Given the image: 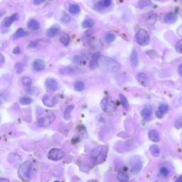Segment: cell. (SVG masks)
Masks as SVG:
<instances>
[{
    "label": "cell",
    "mask_w": 182,
    "mask_h": 182,
    "mask_svg": "<svg viewBox=\"0 0 182 182\" xmlns=\"http://www.w3.org/2000/svg\"><path fill=\"white\" fill-rule=\"evenodd\" d=\"M74 88L76 91L78 92L83 91L84 88H85V83L81 81H76L74 84Z\"/></svg>",
    "instance_id": "obj_31"
},
{
    "label": "cell",
    "mask_w": 182,
    "mask_h": 182,
    "mask_svg": "<svg viewBox=\"0 0 182 182\" xmlns=\"http://www.w3.org/2000/svg\"><path fill=\"white\" fill-rule=\"evenodd\" d=\"M0 56H1V59H0V63H1V65H3L4 64V56L2 54L0 55Z\"/></svg>",
    "instance_id": "obj_46"
},
{
    "label": "cell",
    "mask_w": 182,
    "mask_h": 182,
    "mask_svg": "<svg viewBox=\"0 0 182 182\" xmlns=\"http://www.w3.org/2000/svg\"><path fill=\"white\" fill-rule=\"evenodd\" d=\"M60 42L64 46H68L70 43V36L65 33H62L60 36Z\"/></svg>",
    "instance_id": "obj_22"
},
{
    "label": "cell",
    "mask_w": 182,
    "mask_h": 182,
    "mask_svg": "<svg viewBox=\"0 0 182 182\" xmlns=\"http://www.w3.org/2000/svg\"><path fill=\"white\" fill-rule=\"evenodd\" d=\"M115 39H116L115 34H114L113 33H108L106 34V36H105V41L106 43L110 44V43H112V42L115 40Z\"/></svg>",
    "instance_id": "obj_32"
},
{
    "label": "cell",
    "mask_w": 182,
    "mask_h": 182,
    "mask_svg": "<svg viewBox=\"0 0 182 182\" xmlns=\"http://www.w3.org/2000/svg\"><path fill=\"white\" fill-rule=\"evenodd\" d=\"M87 182H95V181L94 180H90V181H87Z\"/></svg>",
    "instance_id": "obj_51"
},
{
    "label": "cell",
    "mask_w": 182,
    "mask_h": 182,
    "mask_svg": "<svg viewBox=\"0 0 182 182\" xmlns=\"http://www.w3.org/2000/svg\"><path fill=\"white\" fill-rule=\"evenodd\" d=\"M130 62L133 65V67H137L139 63V59H138V53L135 50H133V51L131 53L130 55Z\"/></svg>",
    "instance_id": "obj_19"
},
{
    "label": "cell",
    "mask_w": 182,
    "mask_h": 182,
    "mask_svg": "<svg viewBox=\"0 0 182 182\" xmlns=\"http://www.w3.org/2000/svg\"><path fill=\"white\" fill-rule=\"evenodd\" d=\"M174 126L176 129H181L182 128V117H179L175 120Z\"/></svg>",
    "instance_id": "obj_40"
},
{
    "label": "cell",
    "mask_w": 182,
    "mask_h": 182,
    "mask_svg": "<svg viewBox=\"0 0 182 182\" xmlns=\"http://www.w3.org/2000/svg\"><path fill=\"white\" fill-rule=\"evenodd\" d=\"M73 109H74V105H68V106L66 108H65V112H64V115H63V117H64L65 120H68L70 119L71 112L73 111Z\"/></svg>",
    "instance_id": "obj_25"
},
{
    "label": "cell",
    "mask_w": 182,
    "mask_h": 182,
    "mask_svg": "<svg viewBox=\"0 0 182 182\" xmlns=\"http://www.w3.org/2000/svg\"><path fill=\"white\" fill-rule=\"evenodd\" d=\"M153 113V108L151 105H147L144 107L143 110H142L141 115L142 117L145 120H149L150 117H152Z\"/></svg>",
    "instance_id": "obj_11"
},
{
    "label": "cell",
    "mask_w": 182,
    "mask_h": 182,
    "mask_svg": "<svg viewBox=\"0 0 182 182\" xmlns=\"http://www.w3.org/2000/svg\"><path fill=\"white\" fill-rule=\"evenodd\" d=\"M73 61L75 62L77 65H81V66H83L86 64V59H84L83 56H76L73 58Z\"/></svg>",
    "instance_id": "obj_29"
},
{
    "label": "cell",
    "mask_w": 182,
    "mask_h": 182,
    "mask_svg": "<svg viewBox=\"0 0 182 182\" xmlns=\"http://www.w3.org/2000/svg\"><path fill=\"white\" fill-rule=\"evenodd\" d=\"M55 115L53 112L46 110L41 112L40 116L38 117V125L41 127L49 126L55 120Z\"/></svg>",
    "instance_id": "obj_3"
},
{
    "label": "cell",
    "mask_w": 182,
    "mask_h": 182,
    "mask_svg": "<svg viewBox=\"0 0 182 182\" xmlns=\"http://www.w3.org/2000/svg\"><path fill=\"white\" fill-rule=\"evenodd\" d=\"M60 21H61V22L63 23H68L70 22V16L67 14L66 13L63 12V14L62 15L61 17V19H60Z\"/></svg>",
    "instance_id": "obj_38"
},
{
    "label": "cell",
    "mask_w": 182,
    "mask_h": 182,
    "mask_svg": "<svg viewBox=\"0 0 182 182\" xmlns=\"http://www.w3.org/2000/svg\"><path fill=\"white\" fill-rule=\"evenodd\" d=\"M101 105L102 110L104 112L108 113L115 112L116 110V108H117L114 101H112L110 97H105V98L102 99Z\"/></svg>",
    "instance_id": "obj_6"
},
{
    "label": "cell",
    "mask_w": 182,
    "mask_h": 182,
    "mask_svg": "<svg viewBox=\"0 0 182 182\" xmlns=\"http://www.w3.org/2000/svg\"><path fill=\"white\" fill-rule=\"evenodd\" d=\"M131 164V167L133 168V169L134 171H139L142 169V163L141 162L140 159H133L132 160V162H130Z\"/></svg>",
    "instance_id": "obj_16"
},
{
    "label": "cell",
    "mask_w": 182,
    "mask_h": 182,
    "mask_svg": "<svg viewBox=\"0 0 182 182\" xmlns=\"http://www.w3.org/2000/svg\"><path fill=\"white\" fill-rule=\"evenodd\" d=\"M18 19H19V14H17V13L12 14V16H10V17H7L4 19V26H6V27H9V26H11L13 23L16 22L17 20H18Z\"/></svg>",
    "instance_id": "obj_15"
},
{
    "label": "cell",
    "mask_w": 182,
    "mask_h": 182,
    "mask_svg": "<svg viewBox=\"0 0 182 182\" xmlns=\"http://www.w3.org/2000/svg\"><path fill=\"white\" fill-rule=\"evenodd\" d=\"M152 4V2L150 0H139V7L143 9L144 7H149Z\"/></svg>",
    "instance_id": "obj_36"
},
{
    "label": "cell",
    "mask_w": 182,
    "mask_h": 182,
    "mask_svg": "<svg viewBox=\"0 0 182 182\" xmlns=\"http://www.w3.org/2000/svg\"><path fill=\"white\" fill-rule=\"evenodd\" d=\"M15 70L16 72L20 74V73H22V71L23 70V65L21 63H17L15 65Z\"/></svg>",
    "instance_id": "obj_41"
},
{
    "label": "cell",
    "mask_w": 182,
    "mask_h": 182,
    "mask_svg": "<svg viewBox=\"0 0 182 182\" xmlns=\"http://www.w3.org/2000/svg\"><path fill=\"white\" fill-rule=\"evenodd\" d=\"M177 15L174 12H169L165 16L164 21L166 23H173L176 22V21L177 20Z\"/></svg>",
    "instance_id": "obj_17"
},
{
    "label": "cell",
    "mask_w": 182,
    "mask_h": 182,
    "mask_svg": "<svg viewBox=\"0 0 182 182\" xmlns=\"http://www.w3.org/2000/svg\"><path fill=\"white\" fill-rule=\"evenodd\" d=\"M137 43L142 46H145L148 45L150 42V37L148 32L144 29L138 31L135 35Z\"/></svg>",
    "instance_id": "obj_5"
},
{
    "label": "cell",
    "mask_w": 182,
    "mask_h": 182,
    "mask_svg": "<svg viewBox=\"0 0 182 182\" xmlns=\"http://www.w3.org/2000/svg\"><path fill=\"white\" fill-rule=\"evenodd\" d=\"M177 34L179 36H181L182 37V25L181 26H179L177 29Z\"/></svg>",
    "instance_id": "obj_44"
},
{
    "label": "cell",
    "mask_w": 182,
    "mask_h": 182,
    "mask_svg": "<svg viewBox=\"0 0 182 182\" xmlns=\"http://www.w3.org/2000/svg\"><path fill=\"white\" fill-rule=\"evenodd\" d=\"M112 3V0H101V2H100L98 4L101 6V7H109Z\"/></svg>",
    "instance_id": "obj_37"
},
{
    "label": "cell",
    "mask_w": 182,
    "mask_h": 182,
    "mask_svg": "<svg viewBox=\"0 0 182 182\" xmlns=\"http://www.w3.org/2000/svg\"><path fill=\"white\" fill-rule=\"evenodd\" d=\"M75 72V69L72 67H65L59 70V73L61 75H69Z\"/></svg>",
    "instance_id": "obj_27"
},
{
    "label": "cell",
    "mask_w": 182,
    "mask_h": 182,
    "mask_svg": "<svg viewBox=\"0 0 182 182\" xmlns=\"http://www.w3.org/2000/svg\"><path fill=\"white\" fill-rule=\"evenodd\" d=\"M120 102H121V104H122V107L124 108H125V109H127L129 107V102L127 99L126 98V97L124 96L123 94H120Z\"/></svg>",
    "instance_id": "obj_33"
},
{
    "label": "cell",
    "mask_w": 182,
    "mask_h": 182,
    "mask_svg": "<svg viewBox=\"0 0 182 182\" xmlns=\"http://www.w3.org/2000/svg\"><path fill=\"white\" fill-rule=\"evenodd\" d=\"M101 57V54L99 52L95 53L92 56L91 60H90L89 63V67L92 70H95L97 67V62H98L99 58Z\"/></svg>",
    "instance_id": "obj_12"
},
{
    "label": "cell",
    "mask_w": 182,
    "mask_h": 182,
    "mask_svg": "<svg viewBox=\"0 0 182 182\" xmlns=\"http://www.w3.org/2000/svg\"><path fill=\"white\" fill-rule=\"evenodd\" d=\"M36 46V42H31V44H29V47H30V48H34Z\"/></svg>",
    "instance_id": "obj_47"
},
{
    "label": "cell",
    "mask_w": 182,
    "mask_h": 182,
    "mask_svg": "<svg viewBox=\"0 0 182 182\" xmlns=\"http://www.w3.org/2000/svg\"><path fill=\"white\" fill-rule=\"evenodd\" d=\"M45 2V0H34V3L36 5H39Z\"/></svg>",
    "instance_id": "obj_43"
},
{
    "label": "cell",
    "mask_w": 182,
    "mask_h": 182,
    "mask_svg": "<svg viewBox=\"0 0 182 182\" xmlns=\"http://www.w3.org/2000/svg\"><path fill=\"white\" fill-rule=\"evenodd\" d=\"M176 50L177 52L182 54V39L178 41V43L176 45Z\"/></svg>",
    "instance_id": "obj_42"
},
{
    "label": "cell",
    "mask_w": 182,
    "mask_h": 182,
    "mask_svg": "<svg viewBox=\"0 0 182 182\" xmlns=\"http://www.w3.org/2000/svg\"><path fill=\"white\" fill-rule=\"evenodd\" d=\"M42 102L44 105H46V107H54L56 104V100L54 97H51L48 96V95H46L43 97L42 98Z\"/></svg>",
    "instance_id": "obj_9"
},
{
    "label": "cell",
    "mask_w": 182,
    "mask_h": 182,
    "mask_svg": "<svg viewBox=\"0 0 182 182\" xmlns=\"http://www.w3.org/2000/svg\"><path fill=\"white\" fill-rule=\"evenodd\" d=\"M60 26L59 25H54L51 26L49 29L47 31V36L49 37H54L56 34L59 33V31H60Z\"/></svg>",
    "instance_id": "obj_18"
},
{
    "label": "cell",
    "mask_w": 182,
    "mask_h": 182,
    "mask_svg": "<svg viewBox=\"0 0 182 182\" xmlns=\"http://www.w3.org/2000/svg\"><path fill=\"white\" fill-rule=\"evenodd\" d=\"M33 67L34 69L36 71H41L46 67V64L43 60L36 59L33 63Z\"/></svg>",
    "instance_id": "obj_13"
},
{
    "label": "cell",
    "mask_w": 182,
    "mask_h": 182,
    "mask_svg": "<svg viewBox=\"0 0 182 182\" xmlns=\"http://www.w3.org/2000/svg\"><path fill=\"white\" fill-rule=\"evenodd\" d=\"M169 111V106L167 104H161L159 107V110L156 112V115L158 118H162L164 115Z\"/></svg>",
    "instance_id": "obj_14"
},
{
    "label": "cell",
    "mask_w": 182,
    "mask_h": 182,
    "mask_svg": "<svg viewBox=\"0 0 182 182\" xmlns=\"http://www.w3.org/2000/svg\"><path fill=\"white\" fill-rule=\"evenodd\" d=\"M20 52V49L19 47H16V48L14 49V51H13V53H14V54H19Z\"/></svg>",
    "instance_id": "obj_45"
},
{
    "label": "cell",
    "mask_w": 182,
    "mask_h": 182,
    "mask_svg": "<svg viewBox=\"0 0 182 182\" xmlns=\"http://www.w3.org/2000/svg\"><path fill=\"white\" fill-rule=\"evenodd\" d=\"M54 182H59V181H54Z\"/></svg>",
    "instance_id": "obj_52"
},
{
    "label": "cell",
    "mask_w": 182,
    "mask_h": 182,
    "mask_svg": "<svg viewBox=\"0 0 182 182\" xmlns=\"http://www.w3.org/2000/svg\"><path fill=\"white\" fill-rule=\"evenodd\" d=\"M160 174L163 176L166 177V176H168L169 175V170L168 168H167L166 167H162L160 169Z\"/></svg>",
    "instance_id": "obj_39"
},
{
    "label": "cell",
    "mask_w": 182,
    "mask_h": 182,
    "mask_svg": "<svg viewBox=\"0 0 182 182\" xmlns=\"http://www.w3.org/2000/svg\"><path fill=\"white\" fill-rule=\"evenodd\" d=\"M32 169V164L30 162H25L20 165L18 170V175L22 181H28Z\"/></svg>",
    "instance_id": "obj_4"
},
{
    "label": "cell",
    "mask_w": 182,
    "mask_h": 182,
    "mask_svg": "<svg viewBox=\"0 0 182 182\" xmlns=\"http://www.w3.org/2000/svg\"><path fill=\"white\" fill-rule=\"evenodd\" d=\"M117 179L120 182H128L130 180V176L125 172H120L117 174Z\"/></svg>",
    "instance_id": "obj_26"
},
{
    "label": "cell",
    "mask_w": 182,
    "mask_h": 182,
    "mask_svg": "<svg viewBox=\"0 0 182 182\" xmlns=\"http://www.w3.org/2000/svg\"><path fill=\"white\" fill-rule=\"evenodd\" d=\"M22 84L25 87H30L31 84H32V80L29 77H27V76H25L22 79Z\"/></svg>",
    "instance_id": "obj_35"
},
{
    "label": "cell",
    "mask_w": 182,
    "mask_h": 182,
    "mask_svg": "<svg viewBox=\"0 0 182 182\" xmlns=\"http://www.w3.org/2000/svg\"><path fill=\"white\" fill-rule=\"evenodd\" d=\"M27 26L28 28L30 30H37L40 28V23H39L35 19H31L29 22L27 23Z\"/></svg>",
    "instance_id": "obj_21"
},
{
    "label": "cell",
    "mask_w": 182,
    "mask_h": 182,
    "mask_svg": "<svg viewBox=\"0 0 182 182\" xmlns=\"http://www.w3.org/2000/svg\"><path fill=\"white\" fill-rule=\"evenodd\" d=\"M108 148L106 145H98L92 150L90 158L94 164H101L106 159Z\"/></svg>",
    "instance_id": "obj_2"
},
{
    "label": "cell",
    "mask_w": 182,
    "mask_h": 182,
    "mask_svg": "<svg viewBox=\"0 0 182 182\" xmlns=\"http://www.w3.org/2000/svg\"><path fill=\"white\" fill-rule=\"evenodd\" d=\"M28 35V33L22 29H17V31H16L15 34H14V39H19V38H22V37H25Z\"/></svg>",
    "instance_id": "obj_28"
},
{
    "label": "cell",
    "mask_w": 182,
    "mask_h": 182,
    "mask_svg": "<svg viewBox=\"0 0 182 182\" xmlns=\"http://www.w3.org/2000/svg\"><path fill=\"white\" fill-rule=\"evenodd\" d=\"M94 24H95V21L93 19H91V18H87V19L84 20L83 23H82V26H83V27L86 29L93 27Z\"/></svg>",
    "instance_id": "obj_23"
},
{
    "label": "cell",
    "mask_w": 182,
    "mask_h": 182,
    "mask_svg": "<svg viewBox=\"0 0 182 182\" xmlns=\"http://www.w3.org/2000/svg\"><path fill=\"white\" fill-rule=\"evenodd\" d=\"M69 12L73 14H78L81 12V7L76 4H72L69 6L68 8Z\"/></svg>",
    "instance_id": "obj_24"
},
{
    "label": "cell",
    "mask_w": 182,
    "mask_h": 182,
    "mask_svg": "<svg viewBox=\"0 0 182 182\" xmlns=\"http://www.w3.org/2000/svg\"><path fill=\"white\" fill-rule=\"evenodd\" d=\"M179 74H180V75L182 76V63L181 64L180 66H179Z\"/></svg>",
    "instance_id": "obj_49"
},
{
    "label": "cell",
    "mask_w": 182,
    "mask_h": 182,
    "mask_svg": "<svg viewBox=\"0 0 182 182\" xmlns=\"http://www.w3.org/2000/svg\"><path fill=\"white\" fill-rule=\"evenodd\" d=\"M45 87L49 91H56L59 87V84L54 78H49L45 81Z\"/></svg>",
    "instance_id": "obj_8"
},
{
    "label": "cell",
    "mask_w": 182,
    "mask_h": 182,
    "mask_svg": "<svg viewBox=\"0 0 182 182\" xmlns=\"http://www.w3.org/2000/svg\"><path fill=\"white\" fill-rule=\"evenodd\" d=\"M149 138L151 139L152 142H157L159 141L160 137L158 132L155 130H152L149 132Z\"/></svg>",
    "instance_id": "obj_20"
},
{
    "label": "cell",
    "mask_w": 182,
    "mask_h": 182,
    "mask_svg": "<svg viewBox=\"0 0 182 182\" xmlns=\"http://www.w3.org/2000/svg\"><path fill=\"white\" fill-rule=\"evenodd\" d=\"M150 152L152 154L153 156L154 157H159L160 155V148L159 146H157V144H152L150 147Z\"/></svg>",
    "instance_id": "obj_30"
},
{
    "label": "cell",
    "mask_w": 182,
    "mask_h": 182,
    "mask_svg": "<svg viewBox=\"0 0 182 182\" xmlns=\"http://www.w3.org/2000/svg\"><path fill=\"white\" fill-rule=\"evenodd\" d=\"M137 78H138V81L139 83L141 84L142 86L147 87L149 85L150 81L149 78H148L145 73H139L138 75H137Z\"/></svg>",
    "instance_id": "obj_10"
},
{
    "label": "cell",
    "mask_w": 182,
    "mask_h": 182,
    "mask_svg": "<svg viewBox=\"0 0 182 182\" xmlns=\"http://www.w3.org/2000/svg\"><path fill=\"white\" fill-rule=\"evenodd\" d=\"M176 182H182V176H179V177H178L177 179H176Z\"/></svg>",
    "instance_id": "obj_50"
},
{
    "label": "cell",
    "mask_w": 182,
    "mask_h": 182,
    "mask_svg": "<svg viewBox=\"0 0 182 182\" xmlns=\"http://www.w3.org/2000/svg\"><path fill=\"white\" fill-rule=\"evenodd\" d=\"M65 157V152L59 149H52L49 151L48 157L50 160L60 161Z\"/></svg>",
    "instance_id": "obj_7"
},
{
    "label": "cell",
    "mask_w": 182,
    "mask_h": 182,
    "mask_svg": "<svg viewBox=\"0 0 182 182\" xmlns=\"http://www.w3.org/2000/svg\"><path fill=\"white\" fill-rule=\"evenodd\" d=\"M19 102L22 105H29L32 102V99L29 97H22L19 98Z\"/></svg>",
    "instance_id": "obj_34"
},
{
    "label": "cell",
    "mask_w": 182,
    "mask_h": 182,
    "mask_svg": "<svg viewBox=\"0 0 182 182\" xmlns=\"http://www.w3.org/2000/svg\"><path fill=\"white\" fill-rule=\"evenodd\" d=\"M97 67L105 73H115L120 70V64L111 58L101 56L97 62Z\"/></svg>",
    "instance_id": "obj_1"
},
{
    "label": "cell",
    "mask_w": 182,
    "mask_h": 182,
    "mask_svg": "<svg viewBox=\"0 0 182 182\" xmlns=\"http://www.w3.org/2000/svg\"><path fill=\"white\" fill-rule=\"evenodd\" d=\"M0 182H10L9 179L6 178H1L0 179Z\"/></svg>",
    "instance_id": "obj_48"
}]
</instances>
